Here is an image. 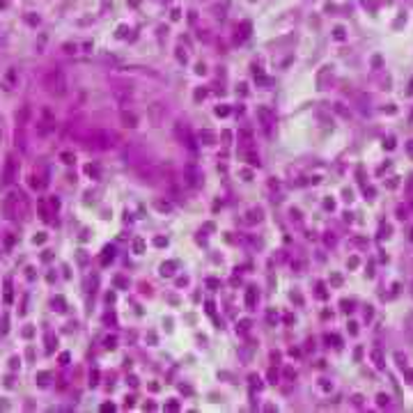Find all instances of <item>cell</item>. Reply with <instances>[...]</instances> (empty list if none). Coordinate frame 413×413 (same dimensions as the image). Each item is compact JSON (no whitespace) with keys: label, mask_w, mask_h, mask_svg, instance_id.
Returning <instances> with one entry per match:
<instances>
[{"label":"cell","mask_w":413,"mask_h":413,"mask_svg":"<svg viewBox=\"0 0 413 413\" xmlns=\"http://www.w3.org/2000/svg\"><path fill=\"white\" fill-rule=\"evenodd\" d=\"M216 115H218V117H225V115H230V108L227 106H218V108H216Z\"/></svg>","instance_id":"36"},{"label":"cell","mask_w":413,"mask_h":413,"mask_svg":"<svg viewBox=\"0 0 413 413\" xmlns=\"http://www.w3.org/2000/svg\"><path fill=\"white\" fill-rule=\"evenodd\" d=\"M257 299H259V296H257V289H255V287H248V289H246V308H248V310H255V308H257Z\"/></svg>","instance_id":"17"},{"label":"cell","mask_w":413,"mask_h":413,"mask_svg":"<svg viewBox=\"0 0 413 413\" xmlns=\"http://www.w3.org/2000/svg\"><path fill=\"white\" fill-rule=\"evenodd\" d=\"M133 250H135V253H143V250H145V241H143V239H135Z\"/></svg>","instance_id":"37"},{"label":"cell","mask_w":413,"mask_h":413,"mask_svg":"<svg viewBox=\"0 0 413 413\" xmlns=\"http://www.w3.org/2000/svg\"><path fill=\"white\" fill-rule=\"evenodd\" d=\"M12 278H5L3 280V301H5V305H10L12 303Z\"/></svg>","instance_id":"20"},{"label":"cell","mask_w":413,"mask_h":413,"mask_svg":"<svg viewBox=\"0 0 413 413\" xmlns=\"http://www.w3.org/2000/svg\"><path fill=\"white\" fill-rule=\"evenodd\" d=\"M165 113H168V108H165L163 101H156V104L150 106V110H147V117H150V124L152 126H161L165 120Z\"/></svg>","instance_id":"8"},{"label":"cell","mask_w":413,"mask_h":413,"mask_svg":"<svg viewBox=\"0 0 413 413\" xmlns=\"http://www.w3.org/2000/svg\"><path fill=\"white\" fill-rule=\"evenodd\" d=\"M223 140H225V145H230V140H232V133H230V131H223Z\"/></svg>","instance_id":"45"},{"label":"cell","mask_w":413,"mask_h":413,"mask_svg":"<svg viewBox=\"0 0 413 413\" xmlns=\"http://www.w3.org/2000/svg\"><path fill=\"white\" fill-rule=\"evenodd\" d=\"M204 95H207V92H204V90H198V92H195V101L204 99Z\"/></svg>","instance_id":"46"},{"label":"cell","mask_w":413,"mask_h":413,"mask_svg":"<svg viewBox=\"0 0 413 413\" xmlns=\"http://www.w3.org/2000/svg\"><path fill=\"white\" fill-rule=\"evenodd\" d=\"M207 285H209V287H214V289H216V287H218L220 283H218V280H214V278H209V280H207Z\"/></svg>","instance_id":"47"},{"label":"cell","mask_w":413,"mask_h":413,"mask_svg":"<svg viewBox=\"0 0 413 413\" xmlns=\"http://www.w3.org/2000/svg\"><path fill=\"white\" fill-rule=\"evenodd\" d=\"M154 246H156V248H163V246H168V239H163V237H156V239H154Z\"/></svg>","instance_id":"38"},{"label":"cell","mask_w":413,"mask_h":413,"mask_svg":"<svg viewBox=\"0 0 413 413\" xmlns=\"http://www.w3.org/2000/svg\"><path fill=\"white\" fill-rule=\"evenodd\" d=\"M85 172L90 174V177H95V179H99V168H97V165H87V168H85Z\"/></svg>","instance_id":"33"},{"label":"cell","mask_w":413,"mask_h":413,"mask_svg":"<svg viewBox=\"0 0 413 413\" xmlns=\"http://www.w3.org/2000/svg\"><path fill=\"white\" fill-rule=\"evenodd\" d=\"M49 379H51L49 372H39V374H37V381H39L41 386H46V383H49Z\"/></svg>","instance_id":"34"},{"label":"cell","mask_w":413,"mask_h":413,"mask_svg":"<svg viewBox=\"0 0 413 413\" xmlns=\"http://www.w3.org/2000/svg\"><path fill=\"white\" fill-rule=\"evenodd\" d=\"M44 241H46V237H44V234H39V237H35V244H44Z\"/></svg>","instance_id":"49"},{"label":"cell","mask_w":413,"mask_h":413,"mask_svg":"<svg viewBox=\"0 0 413 413\" xmlns=\"http://www.w3.org/2000/svg\"><path fill=\"white\" fill-rule=\"evenodd\" d=\"M55 344H58V338H55L53 333H46V351H49V353H53Z\"/></svg>","instance_id":"26"},{"label":"cell","mask_w":413,"mask_h":413,"mask_svg":"<svg viewBox=\"0 0 413 413\" xmlns=\"http://www.w3.org/2000/svg\"><path fill=\"white\" fill-rule=\"evenodd\" d=\"M129 383H131V388H135V386H138V379H135V377H129Z\"/></svg>","instance_id":"51"},{"label":"cell","mask_w":413,"mask_h":413,"mask_svg":"<svg viewBox=\"0 0 413 413\" xmlns=\"http://www.w3.org/2000/svg\"><path fill=\"white\" fill-rule=\"evenodd\" d=\"M3 214H5V218L14 220L16 218V204H14V195H7L5 202H3Z\"/></svg>","instance_id":"15"},{"label":"cell","mask_w":413,"mask_h":413,"mask_svg":"<svg viewBox=\"0 0 413 413\" xmlns=\"http://www.w3.org/2000/svg\"><path fill=\"white\" fill-rule=\"evenodd\" d=\"M154 209L161 211V214H170V211H172V204H170L168 200H154Z\"/></svg>","instance_id":"22"},{"label":"cell","mask_w":413,"mask_h":413,"mask_svg":"<svg viewBox=\"0 0 413 413\" xmlns=\"http://www.w3.org/2000/svg\"><path fill=\"white\" fill-rule=\"evenodd\" d=\"M165 408H168V411H177V408H179V404L172 399V402H168V406H165Z\"/></svg>","instance_id":"42"},{"label":"cell","mask_w":413,"mask_h":413,"mask_svg":"<svg viewBox=\"0 0 413 413\" xmlns=\"http://www.w3.org/2000/svg\"><path fill=\"white\" fill-rule=\"evenodd\" d=\"M14 234L12 232H5L3 234V246H5V250H12V246H14Z\"/></svg>","instance_id":"25"},{"label":"cell","mask_w":413,"mask_h":413,"mask_svg":"<svg viewBox=\"0 0 413 413\" xmlns=\"http://www.w3.org/2000/svg\"><path fill=\"white\" fill-rule=\"evenodd\" d=\"M108 262H113V248H106L104 250V255H101V264H108Z\"/></svg>","instance_id":"30"},{"label":"cell","mask_w":413,"mask_h":413,"mask_svg":"<svg viewBox=\"0 0 413 413\" xmlns=\"http://www.w3.org/2000/svg\"><path fill=\"white\" fill-rule=\"evenodd\" d=\"M195 71H198V74H204L207 69H204V65H198V67H195Z\"/></svg>","instance_id":"53"},{"label":"cell","mask_w":413,"mask_h":413,"mask_svg":"<svg viewBox=\"0 0 413 413\" xmlns=\"http://www.w3.org/2000/svg\"><path fill=\"white\" fill-rule=\"evenodd\" d=\"M19 365H21V360H19V358H16V356H14V358L10 360V368H12V370H16V368H19Z\"/></svg>","instance_id":"43"},{"label":"cell","mask_w":413,"mask_h":413,"mask_svg":"<svg viewBox=\"0 0 413 413\" xmlns=\"http://www.w3.org/2000/svg\"><path fill=\"white\" fill-rule=\"evenodd\" d=\"M177 285H179V287H184V285H189V278H177Z\"/></svg>","instance_id":"48"},{"label":"cell","mask_w":413,"mask_h":413,"mask_svg":"<svg viewBox=\"0 0 413 413\" xmlns=\"http://www.w3.org/2000/svg\"><path fill=\"white\" fill-rule=\"evenodd\" d=\"M99 383V370H92V374H90V386H97Z\"/></svg>","instance_id":"35"},{"label":"cell","mask_w":413,"mask_h":413,"mask_svg":"<svg viewBox=\"0 0 413 413\" xmlns=\"http://www.w3.org/2000/svg\"><path fill=\"white\" fill-rule=\"evenodd\" d=\"M239 92H241V95H244V97L248 95V90H246V83H241V85H239Z\"/></svg>","instance_id":"52"},{"label":"cell","mask_w":413,"mask_h":413,"mask_svg":"<svg viewBox=\"0 0 413 413\" xmlns=\"http://www.w3.org/2000/svg\"><path fill=\"white\" fill-rule=\"evenodd\" d=\"M12 195H14V204H16V218L28 220L30 218V200H28V195L23 191H12Z\"/></svg>","instance_id":"6"},{"label":"cell","mask_w":413,"mask_h":413,"mask_svg":"<svg viewBox=\"0 0 413 413\" xmlns=\"http://www.w3.org/2000/svg\"><path fill=\"white\" fill-rule=\"evenodd\" d=\"M115 285H117L120 289H129V280L122 278V276H117V278H115Z\"/></svg>","instance_id":"32"},{"label":"cell","mask_w":413,"mask_h":413,"mask_svg":"<svg viewBox=\"0 0 413 413\" xmlns=\"http://www.w3.org/2000/svg\"><path fill=\"white\" fill-rule=\"evenodd\" d=\"M124 161L129 165H133V168H140V165L150 163V161H147V152H145L138 143H129L124 147Z\"/></svg>","instance_id":"3"},{"label":"cell","mask_w":413,"mask_h":413,"mask_svg":"<svg viewBox=\"0 0 413 413\" xmlns=\"http://www.w3.org/2000/svg\"><path fill=\"white\" fill-rule=\"evenodd\" d=\"M113 99L117 101L120 106H129V101H131V90L129 87H113Z\"/></svg>","instance_id":"12"},{"label":"cell","mask_w":413,"mask_h":413,"mask_svg":"<svg viewBox=\"0 0 413 413\" xmlns=\"http://www.w3.org/2000/svg\"><path fill=\"white\" fill-rule=\"evenodd\" d=\"M262 220V209L259 207H253V209H248V214H246V223L248 225H255Z\"/></svg>","instance_id":"21"},{"label":"cell","mask_w":413,"mask_h":413,"mask_svg":"<svg viewBox=\"0 0 413 413\" xmlns=\"http://www.w3.org/2000/svg\"><path fill=\"white\" fill-rule=\"evenodd\" d=\"M174 138L179 140L181 145H184L186 150L189 152H198V140H195V135H193V131H191V126L186 124V122H174Z\"/></svg>","instance_id":"2"},{"label":"cell","mask_w":413,"mask_h":413,"mask_svg":"<svg viewBox=\"0 0 413 413\" xmlns=\"http://www.w3.org/2000/svg\"><path fill=\"white\" fill-rule=\"evenodd\" d=\"M244 156H246V161H248L250 165H257V168H259V156L255 154L253 150H250V152H244Z\"/></svg>","instance_id":"28"},{"label":"cell","mask_w":413,"mask_h":413,"mask_svg":"<svg viewBox=\"0 0 413 413\" xmlns=\"http://www.w3.org/2000/svg\"><path fill=\"white\" fill-rule=\"evenodd\" d=\"M32 333H35V331H32L30 326H25L23 329V338H32Z\"/></svg>","instance_id":"44"},{"label":"cell","mask_w":413,"mask_h":413,"mask_svg":"<svg viewBox=\"0 0 413 413\" xmlns=\"http://www.w3.org/2000/svg\"><path fill=\"white\" fill-rule=\"evenodd\" d=\"M7 331H10V317L3 314L0 317V335H7Z\"/></svg>","instance_id":"27"},{"label":"cell","mask_w":413,"mask_h":413,"mask_svg":"<svg viewBox=\"0 0 413 413\" xmlns=\"http://www.w3.org/2000/svg\"><path fill=\"white\" fill-rule=\"evenodd\" d=\"M161 276H163V278H172L174 276V262H163L161 264Z\"/></svg>","instance_id":"23"},{"label":"cell","mask_w":413,"mask_h":413,"mask_svg":"<svg viewBox=\"0 0 413 413\" xmlns=\"http://www.w3.org/2000/svg\"><path fill=\"white\" fill-rule=\"evenodd\" d=\"M285 377H287V379H294L296 374H294V370H285Z\"/></svg>","instance_id":"50"},{"label":"cell","mask_w":413,"mask_h":413,"mask_svg":"<svg viewBox=\"0 0 413 413\" xmlns=\"http://www.w3.org/2000/svg\"><path fill=\"white\" fill-rule=\"evenodd\" d=\"M120 122H122V126H126V129H135V126H138V115L131 113V110H122Z\"/></svg>","instance_id":"13"},{"label":"cell","mask_w":413,"mask_h":413,"mask_svg":"<svg viewBox=\"0 0 413 413\" xmlns=\"http://www.w3.org/2000/svg\"><path fill=\"white\" fill-rule=\"evenodd\" d=\"M51 305H53V310H55V312H65V299H62V296H55V299L53 301H51Z\"/></svg>","instance_id":"24"},{"label":"cell","mask_w":413,"mask_h":413,"mask_svg":"<svg viewBox=\"0 0 413 413\" xmlns=\"http://www.w3.org/2000/svg\"><path fill=\"white\" fill-rule=\"evenodd\" d=\"M60 365H69V353H60Z\"/></svg>","instance_id":"41"},{"label":"cell","mask_w":413,"mask_h":413,"mask_svg":"<svg viewBox=\"0 0 413 413\" xmlns=\"http://www.w3.org/2000/svg\"><path fill=\"white\" fill-rule=\"evenodd\" d=\"M250 331V322L248 319H241L239 324H237V333H248Z\"/></svg>","instance_id":"29"},{"label":"cell","mask_w":413,"mask_h":413,"mask_svg":"<svg viewBox=\"0 0 413 413\" xmlns=\"http://www.w3.org/2000/svg\"><path fill=\"white\" fill-rule=\"evenodd\" d=\"M60 159H62V163L71 165V163H74V161H76V156L71 154V152H62V154H60Z\"/></svg>","instance_id":"31"},{"label":"cell","mask_w":413,"mask_h":413,"mask_svg":"<svg viewBox=\"0 0 413 413\" xmlns=\"http://www.w3.org/2000/svg\"><path fill=\"white\" fill-rule=\"evenodd\" d=\"M16 174H19V163H16V159L10 154L5 159V168H3V184L10 186L12 181L16 179Z\"/></svg>","instance_id":"10"},{"label":"cell","mask_w":413,"mask_h":413,"mask_svg":"<svg viewBox=\"0 0 413 413\" xmlns=\"http://www.w3.org/2000/svg\"><path fill=\"white\" fill-rule=\"evenodd\" d=\"M44 87H46V92H51V95H55V97H65L67 92H69V85H67V78H65V74H62L60 69H51L49 74L44 76Z\"/></svg>","instance_id":"1"},{"label":"cell","mask_w":413,"mask_h":413,"mask_svg":"<svg viewBox=\"0 0 413 413\" xmlns=\"http://www.w3.org/2000/svg\"><path fill=\"white\" fill-rule=\"evenodd\" d=\"M241 177H244L246 181H250L253 179V172H250V170H241Z\"/></svg>","instance_id":"40"},{"label":"cell","mask_w":413,"mask_h":413,"mask_svg":"<svg viewBox=\"0 0 413 413\" xmlns=\"http://www.w3.org/2000/svg\"><path fill=\"white\" fill-rule=\"evenodd\" d=\"M55 126H58V122H55V115L51 108H41L39 113V120H37V135L39 138H46L49 133H53Z\"/></svg>","instance_id":"4"},{"label":"cell","mask_w":413,"mask_h":413,"mask_svg":"<svg viewBox=\"0 0 413 413\" xmlns=\"http://www.w3.org/2000/svg\"><path fill=\"white\" fill-rule=\"evenodd\" d=\"M37 209H39V218L44 220V223H51L53 216L58 214V209H60V200L58 198H51V200L41 198L39 202H37Z\"/></svg>","instance_id":"5"},{"label":"cell","mask_w":413,"mask_h":413,"mask_svg":"<svg viewBox=\"0 0 413 413\" xmlns=\"http://www.w3.org/2000/svg\"><path fill=\"white\" fill-rule=\"evenodd\" d=\"M30 117H32V108H30V106H21L19 113H16V124H19V126H28V124H30Z\"/></svg>","instance_id":"14"},{"label":"cell","mask_w":413,"mask_h":413,"mask_svg":"<svg viewBox=\"0 0 413 413\" xmlns=\"http://www.w3.org/2000/svg\"><path fill=\"white\" fill-rule=\"evenodd\" d=\"M117 347V338H106V349H115Z\"/></svg>","instance_id":"39"},{"label":"cell","mask_w":413,"mask_h":413,"mask_svg":"<svg viewBox=\"0 0 413 413\" xmlns=\"http://www.w3.org/2000/svg\"><path fill=\"white\" fill-rule=\"evenodd\" d=\"M239 145H241V152H250L253 150V133L250 131H239Z\"/></svg>","instance_id":"16"},{"label":"cell","mask_w":413,"mask_h":413,"mask_svg":"<svg viewBox=\"0 0 413 413\" xmlns=\"http://www.w3.org/2000/svg\"><path fill=\"white\" fill-rule=\"evenodd\" d=\"M14 140H16V147H19L21 152H25V147H28V143H25V126H16Z\"/></svg>","instance_id":"18"},{"label":"cell","mask_w":413,"mask_h":413,"mask_svg":"<svg viewBox=\"0 0 413 413\" xmlns=\"http://www.w3.org/2000/svg\"><path fill=\"white\" fill-rule=\"evenodd\" d=\"M198 140L202 145H216V133H214V131H209V129H202L198 133Z\"/></svg>","instance_id":"19"},{"label":"cell","mask_w":413,"mask_h":413,"mask_svg":"<svg viewBox=\"0 0 413 413\" xmlns=\"http://www.w3.org/2000/svg\"><path fill=\"white\" fill-rule=\"evenodd\" d=\"M257 120L262 124V129L266 133H271V126L276 124V113L269 108V106H257Z\"/></svg>","instance_id":"9"},{"label":"cell","mask_w":413,"mask_h":413,"mask_svg":"<svg viewBox=\"0 0 413 413\" xmlns=\"http://www.w3.org/2000/svg\"><path fill=\"white\" fill-rule=\"evenodd\" d=\"M184 184L189 186V189H198V186L202 184V172H200V168L195 163L184 165Z\"/></svg>","instance_id":"7"},{"label":"cell","mask_w":413,"mask_h":413,"mask_svg":"<svg viewBox=\"0 0 413 413\" xmlns=\"http://www.w3.org/2000/svg\"><path fill=\"white\" fill-rule=\"evenodd\" d=\"M0 85H3L5 92H12L14 87H19V71H16L14 67H10V69L3 74V78H0Z\"/></svg>","instance_id":"11"}]
</instances>
